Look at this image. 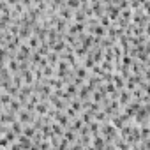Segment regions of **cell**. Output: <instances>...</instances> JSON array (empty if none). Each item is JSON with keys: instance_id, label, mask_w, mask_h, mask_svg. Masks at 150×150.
I'll use <instances>...</instances> for the list:
<instances>
[{"instance_id": "9", "label": "cell", "mask_w": 150, "mask_h": 150, "mask_svg": "<svg viewBox=\"0 0 150 150\" xmlns=\"http://www.w3.org/2000/svg\"><path fill=\"white\" fill-rule=\"evenodd\" d=\"M39 44H41V42H39V39H37L35 35H30V37L27 39V46H28L30 50H34V51L39 48Z\"/></svg>"}, {"instance_id": "7", "label": "cell", "mask_w": 150, "mask_h": 150, "mask_svg": "<svg viewBox=\"0 0 150 150\" xmlns=\"http://www.w3.org/2000/svg\"><path fill=\"white\" fill-rule=\"evenodd\" d=\"M58 55L57 53H53V51H50L48 55H46V62H48V65H51V67H55L57 64H58Z\"/></svg>"}, {"instance_id": "5", "label": "cell", "mask_w": 150, "mask_h": 150, "mask_svg": "<svg viewBox=\"0 0 150 150\" xmlns=\"http://www.w3.org/2000/svg\"><path fill=\"white\" fill-rule=\"evenodd\" d=\"M37 132H39V131H37V129H35L34 125H23V132H21V134L32 139V138H34V136H35Z\"/></svg>"}, {"instance_id": "3", "label": "cell", "mask_w": 150, "mask_h": 150, "mask_svg": "<svg viewBox=\"0 0 150 150\" xmlns=\"http://www.w3.org/2000/svg\"><path fill=\"white\" fill-rule=\"evenodd\" d=\"M16 141L20 143V146H21L23 150H30V146H32V139L27 138V136H23V134H20V136L16 138Z\"/></svg>"}, {"instance_id": "1", "label": "cell", "mask_w": 150, "mask_h": 150, "mask_svg": "<svg viewBox=\"0 0 150 150\" xmlns=\"http://www.w3.org/2000/svg\"><path fill=\"white\" fill-rule=\"evenodd\" d=\"M85 28H87V25L85 23H69L67 25V32L65 34H69V35H80V34H85Z\"/></svg>"}, {"instance_id": "8", "label": "cell", "mask_w": 150, "mask_h": 150, "mask_svg": "<svg viewBox=\"0 0 150 150\" xmlns=\"http://www.w3.org/2000/svg\"><path fill=\"white\" fill-rule=\"evenodd\" d=\"M87 127H88V132H90L92 136H97V134H99V127H101V124L96 122V120H92L90 124H87Z\"/></svg>"}, {"instance_id": "13", "label": "cell", "mask_w": 150, "mask_h": 150, "mask_svg": "<svg viewBox=\"0 0 150 150\" xmlns=\"http://www.w3.org/2000/svg\"><path fill=\"white\" fill-rule=\"evenodd\" d=\"M41 72H42V78H50V76L53 78V74H55V67H51V65H46V67H44Z\"/></svg>"}, {"instance_id": "10", "label": "cell", "mask_w": 150, "mask_h": 150, "mask_svg": "<svg viewBox=\"0 0 150 150\" xmlns=\"http://www.w3.org/2000/svg\"><path fill=\"white\" fill-rule=\"evenodd\" d=\"M6 64H7L6 67H7V69H11V72H14V74H18V67H20V64H18V62H16L14 58H9V60H7Z\"/></svg>"}, {"instance_id": "2", "label": "cell", "mask_w": 150, "mask_h": 150, "mask_svg": "<svg viewBox=\"0 0 150 150\" xmlns=\"http://www.w3.org/2000/svg\"><path fill=\"white\" fill-rule=\"evenodd\" d=\"M16 118H18L20 124H23V125H30V124L35 120V115H34V113H28V111H25V110H21V111H18Z\"/></svg>"}, {"instance_id": "12", "label": "cell", "mask_w": 150, "mask_h": 150, "mask_svg": "<svg viewBox=\"0 0 150 150\" xmlns=\"http://www.w3.org/2000/svg\"><path fill=\"white\" fill-rule=\"evenodd\" d=\"M9 110H11L13 113H18V111H21L23 108H21V103H20V101L13 99V101H11V104H9Z\"/></svg>"}, {"instance_id": "11", "label": "cell", "mask_w": 150, "mask_h": 150, "mask_svg": "<svg viewBox=\"0 0 150 150\" xmlns=\"http://www.w3.org/2000/svg\"><path fill=\"white\" fill-rule=\"evenodd\" d=\"M69 104H71V108L76 111V113H81V111H83V110H81V101H80L78 97H74V101H71Z\"/></svg>"}, {"instance_id": "14", "label": "cell", "mask_w": 150, "mask_h": 150, "mask_svg": "<svg viewBox=\"0 0 150 150\" xmlns=\"http://www.w3.org/2000/svg\"><path fill=\"white\" fill-rule=\"evenodd\" d=\"M11 101H13V97H11L9 94H2V96H0V104H2V106L11 104Z\"/></svg>"}, {"instance_id": "4", "label": "cell", "mask_w": 150, "mask_h": 150, "mask_svg": "<svg viewBox=\"0 0 150 150\" xmlns=\"http://www.w3.org/2000/svg\"><path fill=\"white\" fill-rule=\"evenodd\" d=\"M92 141H94V148L96 150H104V146H106V143H104V139H103V136H92Z\"/></svg>"}, {"instance_id": "6", "label": "cell", "mask_w": 150, "mask_h": 150, "mask_svg": "<svg viewBox=\"0 0 150 150\" xmlns=\"http://www.w3.org/2000/svg\"><path fill=\"white\" fill-rule=\"evenodd\" d=\"M9 129H11V132H13V134H16V138H18V136L23 132V124H20V122L16 120V122H13V124L9 125Z\"/></svg>"}]
</instances>
